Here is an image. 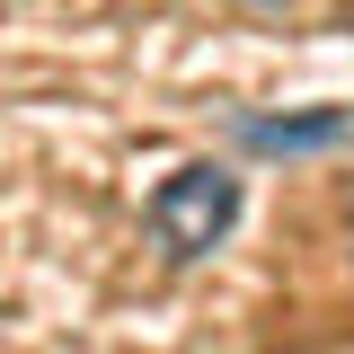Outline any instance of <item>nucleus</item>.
<instances>
[{
    "label": "nucleus",
    "instance_id": "2",
    "mask_svg": "<svg viewBox=\"0 0 354 354\" xmlns=\"http://www.w3.org/2000/svg\"><path fill=\"white\" fill-rule=\"evenodd\" d=\"M354 133L346 106H310V115H230V142L257 160H301V151H337Z\"/></svg>",
    "mask_w": 354,
    "mask_h": 354
},
{
    "label": "nucleus",
    "instance_id": "3",
    "mask_svg": "<svg viewBox=\"0 0 354 354\" xmlns=\"http://www.w3.org/2000/svg\"><path fill=\"white\" fill-rule=\"evenodd\" d=\"M239 9H283V0H239Z\"/></svg>",
    "mask_w": 354,
    "mask_h": 354
},
{
    "label": "nucleus",
    "instance_id": "1",
    "mask_svg": "<svg viewBox=\"0 0 354 354\" xmlns=\"http://www.w3.org/2000/svg\"><path fill=\"white\" fill-rule=\"evenodd\" d=\"M239 213H248V186H239L230 160H177V169L151 186L142 230H151V248L169 266H204L221 239L239 230Z\"/></svg>",
    "mask_w": 354,
    "mask_h": 354
}]
</instances>
